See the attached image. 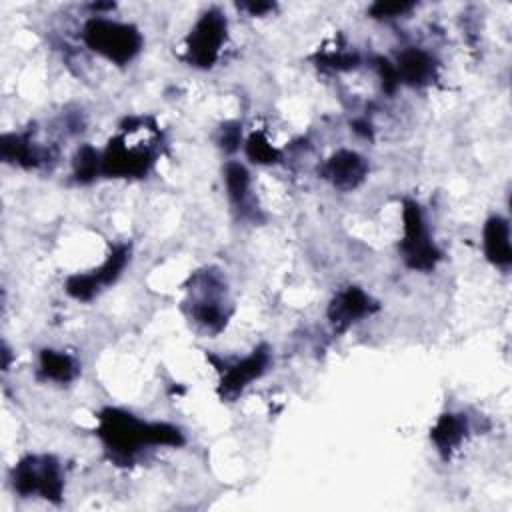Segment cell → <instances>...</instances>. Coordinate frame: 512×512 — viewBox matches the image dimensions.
<instances>
[{
	"instance_id": "obj_23",
	"label": "cell",
	"mask_w": 512,
	"mask_h": 512,
	"mask_svg": "<svg viewBox=\"0 0 512 512\" xmlns=\"http://www.w3.org/2000/svg\"><path fill=\"white\" fill-rule=\"evenodd\" d=\"M238 8L246 10L250 16H264L270 10H274V2H246V4H238Z\"/></svg>"
},
{
	"instance_id": "obj_11",
	"label": "cell",
	"mask_w": 512,
	"mask_h": 512,
	"mask_svg": "<svg viewBox=\"0 0 512 512\" xmlns=\"http://www.w3.org/2000/svg\"><path fill=\"white\" fill-rule=\"evenodd\" d=\"M320 174L336 190L352 192L366 180L368 162L354 150H338L324 162Z\"/></svg>"
},
{
	"instance_id": "obj_10",
	"label": "cell",
	"mask_w": 512,
	"mask_h": 512,
	"mask_svg": "<svg viewBox=\"0 0 512 512\" xmlns=\"http://www.w3.org/2000/svg\"><path fill=\"white\" fill-rule=\"evenodd\" d=\"M378 308V300H374L366 290H362L360 286H346L334 294L328 304L326 316L334 332L342 334L362 318L378 312Z\"/></svg>"
},
{
	"instance_id": "obj_21",
	"label": "cell",
	"mask_w": 512,
	"mask_h": 512,
	"mask_svg": "<svg viewBox=\"0 0 512 512\" xmlns=\"http://www.w3.org/2000/svg\"><path fill=\"white\" fill-rule=\"evenodd\" d=\"M414 8V2H374L368 8V14L378 20H388V18H398Z\"/></svg>"
},
{
	"instance_id": "obj_16",
	"label": "cell",
	"mask_w": 512,
	"mask_h": 512,
	"mask_svg": "<svg viewBox=\"0 0 512 512\" xmlns=\"http://www.w3.org/2000/svg\"><path fill=\"white\" fill-rule=\"evenodd\" d=\"M80 374V366L76 358L62 350L44 348L38 358V378L44 382L70 384Z\"/></svg>"
},
{
	"instance_id": "obj_19",
	"label": "cell",
	"mask_w": 512,
	"mask_h": 512,
	"mask_svg": "<svg viewBox=\"0 0 512 512\" xmlns=\"http://www.w3.org/2000/svg\"><path fill=\"white\" fill-rule=\"evenodd\" d=\"M246 156L254 164H276L280 160V150L270 144L264 132H252L246 140Z\"/></svg>"
},
{
	"instance_id": "obj_4",
	"label": "cell",
	"mask_w": 512,
	"mask_h": 512,
	"mask_svg": "<svg viewBox=\"0 0 512 512\" xmlns=\"http://www.w3.org/2000/svg\"><path fill=\"white\" fill-rule=\"evenodd\" d=\"M10 482L16 494L30 498L40 496L58 504L64 494V474L58 458L50 454H28L14 464Z\"/></svg>"
},
{
	"instance_id": "obj_7",
	"label": "cell",
	"mask_w": 512,
	"mask_h": 512,
	"mask_svg": "<svg viewBox=\"0 0 512 512\" xmlns=\"http://www.w3.org/2000/svg\"><path fill=\"white\" fill-rule=\"evenodd\" d=\"M210 362L216 364V370L220 374L218 378V396L220 400L232 402L236 400L254 380L266 374V370L272 364V352L268 344L256 346L250 354L238 360H224L220 362L216 356H208Z\"/></svg>"
},
{
	"instance_id": "obj_1",
	"label": "cell",
	"mask_w": 512,
	"mask_h": 512,
	"mask_svg": "<svg viewBox=\"0 0 512 512\" xmlns=\"http://www.w3.org/2000/svg\"><path fill=\"white\" fill-rule=\"evenodd\" d=\"M96 436L108 456L118 464L132 462L144 448L172 446L186 442L184 432L168 422H148L122 408H104L98 412Z\"/></svg>"
},
{
	"instance_id": "obj_13",
	"label": "cell",
	"mask_w": 512,
	"mask_h": 512,
	"mask_svg": "<svg viewBox=\"0 0 512 512\" xmlns=\"http://www.w3.org/2000/svg\"><path fill=\"white\" fill-rule=\"evenodd\" d=\"M224 182H226V192L232 208L242 220H260V208L254 202L252 194V182L250 174L244 164L240 162H228L224 168Z\"/></svg>"
},
{
	"instance_id": "obj_15",
	"label": "cell",
	"mask_w": 512,
	"mask_h": 512,
	"mask_svg": "<svg viewBox=\"0 0 512 512\" xmlns=\"http://www.w3.org/2000/svg\"><path fill=\"white\" fill-rule=\"evenodd\" d=\"M484 254L490 264L500 270H508L512 264V244H510V224L504 216L494 214L486 220L482 232Z\"/></svg>"
},
{
	"instance_id": "obj_9",
	"label": "cell",
	"mask_w": 512,
	"mask_h": 512,
	"mask_svg": "<svg viewBox=\"0 0 512 512\" xmlns=\"http://www.w3.org/2000/svg\"><path fill=\"white\" fill-rule=\"evenodd\" d=\"M128 260H130V244L112 246L110 254L98 268L68 276L66 286H64L68 296H72L74 300H80V302L92 300L104 286H110L120 278Z\"/></svg>"
},
{
	"instance_id": "obj_22",
	"label": "cell",
	"mask_w": 512,
	"mask_h": 512,
	"mask_svg": "<svg viewBox=\"0 0 512 512\" xmlns=\"http://www.w3.org/2000/svg\"><path fill=\"white\" fill-rule=\"evenodd\" d=\"M242 140V130L238 122H226L218 130V146L224 152H236Z\"/></svg>"
},
{
	"instance_id": "obj_14",
	"label": "cell",
	"mask_w": 512,
	"mask_h": 512,
	"mask_svg": "<svg viewBox=\"0 0 512 512\" xmlns=\"http://www.w3.org/2000/svg\"><path fill=\"white\" fill-rule=\"evenodd\" d=\"M470 430L468 418L462 412H444L438 416L434 426L430 428V440L436 446L438 454L448 460L454 450L460 448V444L466 440Z\"/></svg>"
},
{
	"instance_id": "obj_17",
	"label": "cell",
	"mask_w": 512,
	"mask_h": 512,
	"mask_svg": "<svg viewBox=\"0 0 512 512\" xmlns=\"http://www.w3.org/2000/svg\"><path fill=\"white\" fill-rule=\"evenodd\" d=\"M0 154L2 160L22 168H36L44 162L42 148L28 134H4L0 140Z\"/></svg>"
},
{
	"instance_id": "obj_12",
	"label": "cell",
	"mask_w": 512,
	"mask_h": 512,
	"mask_svg": "<svg viewBox=\"0 0 512 512\" xmlns=\"http://www.w3.org/2000/svg\"><path fill=\"white\" fill-rule=\"evenodd\" d=\"M394 70H396L400 84H406L412 88H422L436 80L438 64L432 58V54H428L422 48L412 46L398 54V60L394 62Z\"/></svg>"
},
{
	"instance_id": "obj_3",
	"label": "cell",
	"mask_w": 512,
	"mask_h": 512,
	"mask_svg": "<svg viewBox=\"0 0 512 512\" xmlns=\"http://www.w3.org/2000/svg\"><path fill=\"white\" fill-rule=\"evenodd\" d=\"M84 44L116 66L130 64L142 50L144 38L134 24L92 16L82 28Z\"/></svg>"
},
{
	"instance_id": "obj_2",
	"label": "cell",
	"mask_w": 512,
	"mask_h": 512,
	"mask_svg": "<svg viewBox=\"0 0 512 512\" xmlns=\"http://www.w3.org/2000/svg\"><path fill=\"white\" fill-rule=\"evenodd\" d=\"M188 318L206 334H218L226 328L232 306L226 292V280L214 268L198 270L186 284Z\"/></svg>"
},
{
	"instance_id": "obj_18",
	"label": "cell",
	"mask_w": 512,
	"mask_h": 512,
	"mask_svg": "<svg viewBox=\"0 0 512 512\" xmlns=\"http://www.w3.org/2000/svg\"><path fill=\"white\" fill-rule=\"evenodd\" d=\"M72 168H74V180L78 184H88L98 174H102V154L94 146L82 144L74 154Z\"/></svg>"
},
{
	"instance_id": "obj_8",
	"label": "cell",
	"mask_w": 512,
	"mask_h": 512,
	"mask_svg": "<svg viewBox=\"0 0 512 512\" xmlns=\"http://www.w3.org/2000/svg\"><path fill=\"white\" fill-rule=\"evenodd\" d=\"M156 154L150 146L130 144L126 134L110 138L106 150L102 152V174L108 178H144Z\"/></svg>"
},
{
	"instance_id": "obj_20",
	"label": "cell",
	"mask_w": 512,
	"mask_h": 512,
	"mask_svg": "<svg viewBox=\"0 0 512 512\" xmlns=\"http://www.w3.org/2000/svg\"><path fill=\"white\" fill-rule=\"evenodd\" d=\"M360 62L358 54L356 52H348V50H330V52H324L322 56H318V64L322 66H328L332 70H352L356 68Z\"/></svg>"
},
{
	"instance_id": "obj_6",
	"label": "cell",
	"mask_w": 512,
	"mask_h": 512,
	"mask_svg": "<svg viewBox=\"0 0 512 512\" xmlns=\"http://www.w3.org/2000/svg\"><path fill=\"white\" fill-rule=\"evenodd\" d=\"M228 36V20L218 8H208L200 14L190 34L186 36L184 60L190 66L208 70L220 58L222 46Z\"/></svg>"
},
{
	"instance_id": "obj_5",
	"label": "cell",
	"mask_w": 512,
	"mask_h": 512,
	"mask_svg": "<svg viewBox=\"0 0 512 512\" xmlns=\"http://www.w3.org/2000/svg\"><path fill=\"white\" fill-rule=\"evenodd\" d=\"M404 236L398 244L400 256L410 270L432 272L442 260V250L430 236L424 212L416 200L406 198L402 204Z\"/></svg>"
}]
</instances>
